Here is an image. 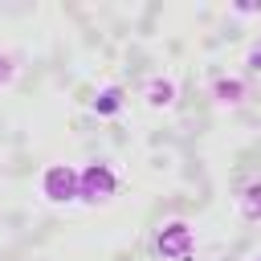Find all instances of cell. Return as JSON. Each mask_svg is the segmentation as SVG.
Segmentation results:
<instances>
[{
    "mask_svg": "<svg viewBox=\"0 0 261 261\" xmlns=\"http://www.w3.org/2000/svg\"><path fill=\"white\" fill-rule=\"evenodd\" d=\"M122 102H126V98H122V86H110V90H102V94H98L94 110H98L102 118H110V114H118V110H122Z\"/></svg>",
    "mask_w": 261,
    "mask_h": 261,
    "instance_id": "obj_6",
    "label": "cell"
},
{
    "mask_svg": "<svg viewBox=\"0 0 261 261\" xmlns=\"http://www.w3.org/2000/svg\"><path fill=\"white\" fill-rule=\"evenodd\" d=\"M12 73H16L12 57H8V53H0V86H8V82H12Z\"/></svg>",
    "mask_w": 261,
    "mask_h": 261,
    "instance_id": "obj_8",
    "label": "cell"
},
{
    "mask_svg": "<svg viewBox=\"0 0 261 261\" xmlns=\"http://www.w3.org/2000/svg\"><path fill=\"white\" fill-rule=\"evenodd\" d=\"M212 94H216V102H224V106H237V102L245 98V82H241V77H220V82L212 86Z\"/></svg>",
    "mask_w": 261,
    "mask_h": 261,
    "instance_id": "obj_5",
    "label": "cell"
},
{
    "mask_svg": "<svg viewBox=\"0 0 261 261\" xmlns=\"http://www.w3.org/2000/svg\"><path fill=\"white\" fill-rule=\"evenodd\" d=\"M245 65H249L253 73H261V41H257V45L249 49V61H245Z\"/></svg>",
    "mask_w": 261,
    "mask_h": 261,
    "instance_id": "obj_9",
    "label": "cell"
},
{
    "mask_svg": "<svg viewBox=\"0 0 261 261\" xmlns=\"http://www.w3.org/2000/svg\"><path fill=\"white\" fill-rule=\"evenodd\" d=\"M257 261H261V257H257Z\"/></svg>",
    "mask_w": 261,
    "mask_h": 261,
    "instance_id": "obj_10",
    "label": "cell"
},
{
    "mask_svg": "<svg viewBox=\"0 0 261 261\" xmlns=\"http://www.w3.org/2000/svg\"><path fill=\"white\" fill-rule=\"evenodd\" d=\"M118 171H114V163L110 159H94L90 167H82L77 171V196L86 200V204H106L114 192H118Z\"/></svg>",
    "mask_w": 261,
    "mask_h": 261,
    "instance_id": "obj_1",
    "label": "cell"
},
{
    "mask_svg": "<svg viewBox=\"0 0 261 261\" xmlns=\"http://www.w3.org/2000/svg\"><path fill=\"white\" fill-rule=\"evenodd\" d=\"M192 245H196V237H192V224H184V220L163 224L159 237H155V249H159L167 261H188V257H192Z\"/></svg>",
    "mask_w": 261,
    "mask_h": 261,
    "instance_id": "obj_3",
    "label": "cell"
},
{
    "mask_svg": "<svg viewBox=\"0 0 261 261\" xmlns=\"http://www.w3.org/2000/svg\"><path fill=\"white\" fill-rule=\"evenodd\" d=\"M241 216L245 220H261V184H245V192H241Z\"/></svg>",
    "mask_w": 261,
    "mask_h": 261,
    "instance_id": "obj_7",
    "label": "cell"
},
{
    "mask_svg": "<svg viewBox=\"0 0 261 261\" xmlns=\"http://www.w3.org/2000/svg\"><path fill=\"white\" fill-rule=\"evenodd\" d=\"M41 196L53 200V204L77 200V171L65 167V163H49V167L41 171Z\"/></svg>",
    "mask_w": 261,
    "mask_h": 261,
    "instance_id": "obj_2",
    "label": "cell"
},
{
    "mask_svg": "<svg viewBox=\"0 0 261 261\" xmlns=\"http://www.w3.org/2000/svg\"><path fill=\"white\" fill-rule=\"evenodd\" d=\"M171 102H175V82H171V77H151V82H147V106L163 110V106H171Z\"/></svg>",
    "mask_w": 261,
    "mask_h": 261,
    "instance_id": "obj_4",
    "label": "cell"
}]
</instances>
